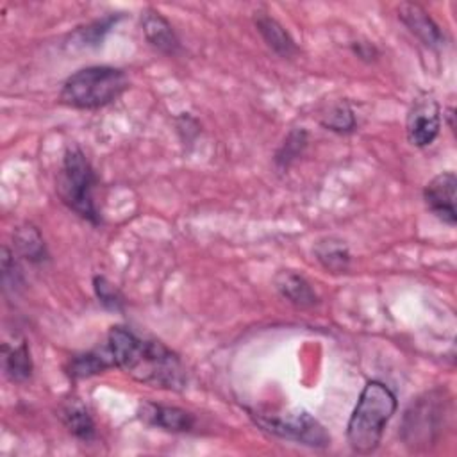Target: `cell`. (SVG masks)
Masks as SVG:
<instances>
[{
    "mask_svg": "<svg viewBox=\"0 0 457 457\" xmlns=\"http://www.w3.org/2000/svg\"><path fill=\"white\" fill-rule=\"evenodd\" d=\"M107 346L114 366L143 384L180 389L186 382L179 355L161 341L139 337L125 327H112L107 336Z\"/></svg>",
    "mask_w": 457,
    "mask_h": 457,
    "instance_id": "6da1fadb",
    "label": "cell"
},
{
    "mask_svg": "<svg viewBox=\"0 0 457 457\" xmlns=\"http://www.w3.org/2000/svg\"><path fill=\"white\" fill-rule=\"evenodd\" d=\"M395 411V393L380 380L366 382L346 425V441L350 448L362 455L375 452Z\"/></svg>",
    "mask_w": 457,
    "mask_h": 457,
    "instance_id": "7a4b0ae2",
    "label": "cell"
},
{
    "mask_svg": "<svg viewBox=\"0 0 457 457\" xmlns=\"http://www.w3.org/2000/svg\"><path fill=\"white\" fill-rule=\"evenodd\" d=\"M127 87L125 71L112 66H87L64 80L59 102L73 109H100L118 100Z\"/></svg>",
    "mask_w": 457,
    "mask_h": 457,
    "instance_id": "3957f363",
    "label": "cell"
},
{
    "mask_svg": "<svg viewBox=\"0 0 457 457\" xmlns=\"http://www.w3.org/2000/svg\"><path fill=\"white\" fill-rule=\"evenodd\" d=\"M95 186L96 175L84 152L77 146L68 148L62 155L61 170L57 173V195L70 211L87 220L89 223L98 225L100 214L93 198Z\"/></svg>",
    "mask_w": 457,
    "mask_h": 457,
    "instance_id": "277c9868",
    "label": "cell"
},
{
    "mask_svg": "<svg viewBox=\"0 0 457 457\" xmlns=\"http://www.w3.org/2000/svg\"><path fill=\"white\" fill-rule=\"evenodd\" d=\"M252 418L266 432L282 439H291L312 448H325L330 445V436L325 427L307 411H295L286 414L252 412Z\"/></svg>",
    "mask_w": 457,
    "mask_h": 457,
    "instance_id": "5b68a950",
    "label": "cell"
},
{
    "mask_svg": "<svg viewBox=\"0 0 457 457\" xmlns=\"http://www.w3.org/2000/svg\"><path fill=\"white\" fill-rule=\"evenodd\" d=\"M443 403H441V398H434V393H428L427 398L418 400L405 412L403 427H402V437L405 445L418 448V446H428L437 439L441 432L443 418H445Z\"/></svg>",
    "mask_w": 457,
    "mask_h": 457,
    "instance_id": "8992f818",
    "label": "cell"
},
{
    "mask_svg": "<svg viewBox=\"0 0 457 457\" xmlns=\"http://www.w3.org/2000/svg\"><path fill=\"white\" fill-rule=\"evenodd\" d=\"M441 111L436 98L428 93H421L414 98L407 114V139L412 146H428L439 134Z\"/></svg>",
    "mask_w": 457,
    "mask_h": 457,
    "instance_id": "52a82bcc",
    "label": "cell"
},
{
    "mask_svg": "<svg viewBox=\"0 0 457 457\" xmlns=\"http://www.w3.org/2000/svg\"><path fill=\"white\" fill-rule=\"evenodd\" d=\"M455 187H457L455 173L445 171L436 175L423 189V200L430 209V212L436 214L443 223L450 227L457 223Z\"/></svg>",
    "mask_w": 457,
    "mask_h": 457,
    "instance_id": "ba28073f",
    "label": "cell"
},
{
    "mask_svg": "<svg viewBox=\"0 0 457 457\" xmlns=\"http://www.w3.org/2000/svg\"><path fill=\"white\" fill-rule=\"evenodd\" d=\"M398 18L425 46L437 50L445 45L443 30L421 5L412 2L402 4L398 7Z\"/></svg>",
    "mask_w": 457,
    "mask_h": 457,
    "instance_id": "9c48e42d",
    "label": "cell"
},
{
    "mask_svg": "<svg viewBox=\"0 0 457 457\" xmlns=\"http://www.w3.org/2000/svg\"><path fill=\"white\" fill-rule=\"evenodd\" d=\"M137 414L146 425H152L168 432H189L195 427V416L173 405L145 402L139 405Z\"/></svg>",
    "mask_w": 457,
    "mask_h": 457,
    "instance_id": "30bf717a",
    "label": "cell"
},
{
    "mask_svg": "<svg viewBox=\"0 0 457 457\" xmlns=\"http://www.w3.org/2000/svg\"><path fill=\"white\" fill-rule=\"evenodd\" d=\"M141 27L146 41L166 55H175L180 50L179 36L175 34L171 23L155 9H146L141 12Z\"/></svg>",
    "mask_w": 457,
    "mask_h": 457,
    "instance_id": "8fae6325",
    "label": "cell"
},
{
    "mask_svg": "<svg viewBox=\"0 0 457 457\" xmlns=\"http://www.w3.org/2000/svg\"><path fill=\"white\" fill-rule=\"evenodd\" d=\"M255 27L266 45L280 57H291L296 54V45L289 32L270 14L266 12H255Z\"/></svg>",
    "mask_w": 457,
    "mask_h": 457,
    "instance_id": "7c38bea8",
    "label": "cell"
},
{
    "mask_svg": "<svg viewBox=\"0 0 457 457\" xmlns=\"http://www.w3.org/2000/svg\"><path fill=\"white\" fill-rule=\"evenodd\" d=\"M275 287L287 302L296 307L305 309L318 303V295L314 293L311 284L302 275H296L293 271H280L275 277Z\"/></svg>",
    "mask_w": 457,
    "mask_h": 457,
    "instance_id": "4fadbf2b",
    "label": "cell"
},
{
    "mask_svg": "<svg viewBox=\"0 0 457 457\" xmlns=\"http://www.w3.org/2000/svg\"><path fill=\"white\" fill-rule=\"evenodd\" d=\"M111 366H114V359L111 355L109 346H105V348H96V350L71 357L68 373L73 378H84V377L102 373L104 370H107Z\"/></svg>",
    "mask_w": 457,
    "mask_h": 457,
    "instance_id": "5bb4252c",
    "label": "cell"
},
{
    "mask_svg": "<svg viewBox=\"0 0 457 457\" xmlns=\"http://www.w3.org/2000/svg\"><path fill=\"white\" fill-rule=\"evenodd\" d=\"M314 253L321 266L330 273H345L350 266V252L341 239L325 237L318 241L314 246Z\"/></svg>",
    "mask_w": 457,
    "mask_h": 457,
    "instance_id": "9a60e30c",
    "label": "cell"
},
{
    "mask_svg": "<svg viewBox=\"0 0 457 457\" xmlns=\"http://www.w3.org/2000/svg\"><path fill=\"white\" fill-rule=\"evenodd\" d=\"M4 352V371L12 382H23L32 375V357L25 341L9 346L7 343L2 346Z\"/></svg>",
    "mask_w": 457,
    "mask_h": 457,
    "instance_id": "2e32d148",
    "label": "cell"
},
{
    "mask_svg": "<svg viewBox=\"0 0 457 457\" xmlns=\"http://www.w3.org/2000/svg\"><path fill=\"white\" fill-rule=\"evenodd\" d=\"M61 420L66 425V428L80 441H91L95 439V421L89 416L87 409L79 402L71 400L68 402L61 411Z\"/></svg>",
    "mask_w": 457,
    "mask_h": 457,
    "instance_id": "e0dca14e",
    "label": "cell"
},
{
    "mask_svg": "<svg viewBox=\"0 0 457 457\" xmlns=\"http://www.w3.org/2000/svg\"><path fill=\"white\" fill-rule=\"evenodd\" d=\"M14 246L30 262H43L46 259V246L41 232L34 225H21L14 230Z\"/></svg>",
    "mask_w": 457,
    "mask_h": 457,
    "instance_id": "ac0fdd59",
    "label": "cell"
},
{
    "mask_svg": "<svg viewBox=\"0 0 457 457\" xmlns=\"http://www.w3.org/2000/svg\"><path fill=\"white\" fill-rule=\"evenodd\" d=\"M320 123L327 130H332L337 134H346L355 129V116L346 102H337L328 107V111L321 116Z\"/></svg>",
    "mask_w": 457,
    "mask_h": 457,
    "instance_id": "d6986e66",
    "label": "cell"
},
{
    "mask_svg": "<svg viewBox=\"0 0 457 457\" xmlns=\"http://www.w3.org/2000/svg\"><path fill=\"white\" fill-rule=\"evenodd\" d=\"M307 146V132L303 129H293L284 139L282 146L277 150L275 162L280 168H287Z\"/></svg>",
    "mask_w": 457,
    "mask_h": 457,
    "instance_id": "ffe728a7",
    "label": "cell"
},
{
    "mask_svg": "<svg viewBox=\"0 0 457 457\" xmlns=\"http://www.w3.org/2000/svg\"><path fill=\"white\" fill-rule=\"evenodd\" d=\"M118 20H120V16H105L102 20L89 23L84 29H79L75 32L77 43L82 46H98L104 41V36L111 30L112 25H116Z\"/></svg>",
    "mask_w": 457,
    "mask_h": 457,
    "instance_id": "44dd1931",
    "label": "cell"
},
{
    "mask_svg": "<svg viewBox=\"0 0 457 457\" xmlns=\"http://www.w3.org/2000/svg\"><path fill=\"white\" fill-rule=\"evenodd\" d=\"M95 286V293L98 296V302L107 307V309H114L120 311L123 305V296L120 295V291L105 278V277H95L93 280Z\"/></svg>",
    "mask_w": 457,
    "mask_h": 457,
    "instance_id": "7402d4cb",
    "label": "cell"
},
{
    "mask_svg": "<svg viewBox=\"0 0 457 457\" xmlns=\"http://www.w3.org/2000/svg\"><path fill=\"white\" fill-rule=\"evenodd\" d=\"M2 282H4V289H16L21 286V273L20 268L11 253V250L7 246L2 248Z\"/></svg>",
    "mask_w": 457,
    "mask_h": 457,
    "instance_id": "603a6c76",
    "label": "cell"
},
{
    "mask_svg": "<svg viewBox=\"0 0 457 457\" xmlns=\"http://www.w3.org/2000/svg\"><path fill=\"white\" fill-rule=\"evenodd\" d=\"M353 50H355V54L359 55V57H362V59H373L371 55H377V50H375V46L373 45H368V43H357L355 46H353Z\"/></svg>",
    "mask_w": 457,
    "mask_h": 457,
    "instance_id": "cb8c5ba5",
    "label": "cell"
},
{
    "mask_svg": "<svg viewBox=\"0 0 457 457\" xmlns=\"http://www.w3.org/2000/svg\"><path fill=\"white\" fill-rule=\"evenodd\" d=\"M446 116H448V121H450V129H452V130H455V123H453V109H452V107L446 111Z\"/></svg>",
    "mask_w": 457,
    "mask_h": 457,
    "instance_id": "d4e9b609",
    "label": "cell"
}]
</instances>
